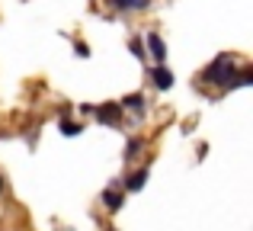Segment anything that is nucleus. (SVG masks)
Returning <instances> with one entry per match:
<instances>
[{
    "mask_svg": "<svg viewBox=\"0 0 253 231\" xmlns=\"http://www.w3.org/2000/svg\"><path fill=\"white\" fill-rule=\"evenodd\" d=\"M144 180H148V167H141V170H135V174H131V177H128V180H125V183H122V186H125V189H128V193H138V189H141V186H144Z\"/></svg>",
    "mask_w": 253,
    "mask_h": 231,
    "instance_id": "8",
    "label": "nucleus"
},
{
    "mask_svg": "<svg viewBox=\"0 0 253 231\" xmlns=\"http://www.w3.org/2000/svg\"><path fill=\"white\" fill-rule=\"evenodd\" d=\"M84 132V125L81 122H71V119H61V135L64 138H71V135H81Z\"/></svg>",
    "mask_w": 253,
    "mask_h": 231,
    "instance_id": "11",
    "label": "nucleus"
},
{
    "mask_svg": "<svg viewBox=\"0 0 253 231\" xmlns=\"http://www.w3.org/2000/svg\"><path fill=\"white\" fill-rule=\"evenodd\" d=\"M234 74H237V61H234V55L224 51V55H218L215 61L202 71V84H211V87L228 90V84L234 81Z\"/></svg>",
    "mask_w": 253,
    "mask_h": 231,
    "instance_id": "1",
    "label": "nucleus"
},
{
    "mask_svg": "<svg viewBox=\"0 0 253 231\" xmlns=\"http://www.w3.org/2000/svg\"><path fill=\"white\" fill-rule=\"evenodd\" d=\"M109 231H119V228H109Z\"/></svg>",
    "mask_w": 253,
    "mask_h": 231,
    "instance_id": "15",
    "label": "nucleus"
},
{
    "mask_svg": "<svg viewBox=\"0 0 253 231\" xmlns=\"http://www.w3.org/2000/svg\"><path fill=\"white\" fill-rule=\"evenodd\" d=\"M144 148V138H128V144H125V161H131V157H138V151Z\"/></svg>",
    "mask_w": 253,
    "mask_h": 231,
    "instance_id": "10",
    "label": "nucleus"
},
{
    "mask_svg": "<svg viewBox=\"0 0 253 231\" xmlns=\"http://www.w3.org/2000/svg\"><path fill=\"white\" fill-rule=\"evenodd\" d=\"M144 51H151V58H154L157 64L167 61V45H164V39L157 36V32H148V36H144Z\"/></svg>",
    "mask_w": 253,
    "mask_h": 231,
    "instance_id": "2",
    "label": "nucleus"
},
{
    "mask_svg": "<svg viewBox=\"0 0 253 231\" xmlns=\"http://www.w3.org/2000/svg\"><path fill=\"white\" fill-rule=\"evenodd\" d=\"M0 193H3V177H0Z\"/></svg>",
    "mask_w": 253,
    "mask_h": 231,
    "instance_id": "14",
    "label": "nucleus"
},
{
    "mask_svg": "<svg viewBox=\"0 0 253 231\" xmlns=\"http://www.w3.org/2000/svg\"><path fill=\"white\" fill-rule=\"evenodd\" d=\"M74 51H77V58H86V55H90V48H86V42H74Z\"/></svg>",
    "mask_w": 253,
    "mask_h": 231,
    "instance_id": "13",
    "label": "nucleus"
},
{
    "mask_svg": "<svg viewBox=\"0 0 253 231\" xmlns=\"http://www.w3.org/2000/svg\"><path fill=\"white\" fill-rule=\"evenodd\" d=\"M119 106H122V113H125V109H131L135 116H144V109H148V106H144V96H141V93H131V96H125V100L119 103Z\"/></svg>",
    "mask_w": 253,
    "mask_h": 231,
    "instance_id": "7",
    "label": "nucleus"
},
{
    "mask_svg": "<svg viewBox=\"0 0 253 231\" xmlns=\"http://www.w3.org/2000/svg\"><path fill=\"white\" fill-rule=\"evenodd\" d=\"M103 206L109 209V212H119V209L125 206V193H119L116 186H109V189L103 193Z\"/></svg>",
    "mask_w": 253,
    "mask_h": 231,
    "instance_id": "5",
    "label": "nucleus"
},
{
    "mask_svg": "<svg viewBox=\"0 0 253 231\" xmlns=\"http://www.w3.org/2000/svg\"><path fill=\"white\" fill-rule=\"evenodd\" d=\"M116 10H125V13H141L151 6V0H109Z\"/></svg>",
    "mask_w": 253,
    "mask_h": 231,
    "instance_id": "6",
    "label": "nucleus"
},
{
    "mask_svg": "<svg viewBox=\"0 0 253 231\" xmlns=\"http://www.w3.org/2000/svg\"><path fill=\"white\" fill-rule=\"evenodd\" d=\"M250 81H253V71H250V68H241V71H237V74H234V81L228 84V90H237V87H247Z\"/></svg>",
    "mask_w": 253,
    "mask_h": 231,
    "instance_id": "9",
    "label": "nucleus"
},
{
    "mask_svg": "<svg viewBox=\"0 0 253 231\" xmlns=\"http://www.w3.org/2000/svg\"><path fill=\"white\" fill-rule=\"evenodd\" d=\"M93 113H96V119L103 125H119V119H122V106H119V103H103V106H96Z\"/></svg>",
    "mask_w": 253,
    "mask_h": 231,
    "instance_id": "3",
    "label": "nucleus"
},
{
    "mask_svg": "<svg viewBox=\"0 0 253 231\" xmlns=\"http://www.w3.org/2000/svg\"><path fill=\"white\" fill-rule=\"evenodd\" d=\"M128 48H131V55H135V58H141V61L148 58V51H144V42H141V39H131V45H128Z\"/></svg>",
    "mask_w": 253,
    "mask_h": 231,
    "instance_id": "12",
    "label": "nucleus"
},
{
    "mask_svg": "<svg viewBox=\"0 0 253 231\" xmlns=\"http://www.w3.org/2000/svg\"><path fill=\"white\" fill-rule=\"evenodd\" d=\"M151 84H154L157 90H170L173 87V71L167 64H157V68H151Z\"/></svg>",
    "mask_w": 253,
    "mask_h": 231,
    "instance_id": "4",
    "label": "nucleus"
}]
</instances>
